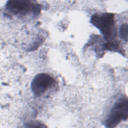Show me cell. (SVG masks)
<instances>
[{
	"instance_id": "obj_1",
	"label": "cell",
	"mask_w": 128,
	"mask_h": 128,
	"mask_svg": "<svg viewBox=\"0 0 128 128\" xmlns=\"http://www.w3.org/2000/svg\"><path fill=\"white\" fill-rule=\"evenodd\" d=\"M90 22L100 30L108 42H110L116 36V29L114 14H96L92 16Z\"/></svg>"
},
{
	"instance_id": "obj_2",
	"label": "cell",
	"mask_w": 128,
	"mask_h": 128,
	"mask_svg": "<svg viewBox=\"0 0 128 128\" xmlns=\"http://www.w3.org/2000/svg\"><path fill=\"white\" fill-rule=\"evenodd\" d=\"M128 117V98L126 97L120 98L114 104L110 114L105 122L108 128H114L122 120H126Z\"/></svg>"
},
{
	"instance_id": "obj_3",
	"label": "cell",
	"mask_w": 128,
	"mask_h": 128,
	"mask_svg": "<svg viewBox=\"0 0 128 128\" xmlns=\"http://www.w3.org/2000/svg\"><path fill=\"white\" fill-rule=\"evenodd\" d=\"M6 8L11 13L16 15H24L29 12L38 14L40 11L38 4L26 0H9L6 3Z\"/></svg>"
},
{
	"instance_id": "obj_4",
	"label": "cell",
	"mask_w": 128,
	"mask_h": 128,
	"mask_svg": "<svg viewBox=\"0 0 128 128\" xmlns=\"http://www.w3.org/2000/svg\"><path fill=\"white\" fill-rule=\"evenodd\" d=\"M55 80L50 75L41 73L38 74L31 83L32 90L34 95L36 97L41 96L54 83Z\"/></svg>"
},
{
	"instance_id": "obj_5",
	"label": "cell",
	"mask_w": 128,
	"mask_h": 128,
	"mask_svg": "<svg viewBox=\"0 0 128 128\" xmlns=\"http://www.w3.org/2000/svg\"><path fill=\"white\" fill-rule=\"evenodd\" d=\"M120 36L123 40H128V24H123L120 29Z\"/></svg>"
}]
</instances>
